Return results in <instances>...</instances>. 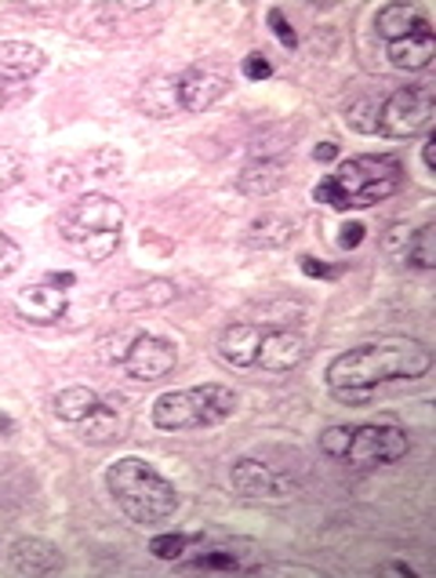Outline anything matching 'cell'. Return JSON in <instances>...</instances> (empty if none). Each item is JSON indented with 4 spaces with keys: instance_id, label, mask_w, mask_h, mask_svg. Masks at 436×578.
Segmentation results:
<instances>
[{
    "instance_id": "cell-17",
    "label": "cell",
    "mask_w": 436,
    "mask_h": 578,
    "mask_svg": "<svg viewBox=\"0 0 436 578\" xmlns=\"http://www.w3.org/2000/svg\"><path fill=\"white\" fill-rule=\"evenodd\" d=\"M179 299V288L171 285V280H146V285H138V288H124V291H116L113 294V310L116 313H143V310H160V305H168Z\"/></svg>"
},
{
    "instance_id": "cell-12",
    "label": "cell",
    "mask_w": 436,
    "mask_h": 578,
    "mask_svg": "<svg viewBox=\"0 0 436 578\" xmlns=\"http://www.w3.org/2000/svg\"><path fill=\"white\" fill-rule=\"evenodd\" d=\"M305 360V338L291 327H266L262 346H258L255 368H262L269 375H288Z\"/></svg>"
},
{
    "instance_id": "cell-1",
    "label": "cell",
    "mask_w": 436,
    "mask_h": 578,
    "mask_svg": "<svg viewBox=\"0 0 436 578\" xmlns=\"http://www.w3.org/2000/svg\"><path fill=\"white\" fill-rule=\"evenodd\" d=\"M433 368V349L415 338H382L346 349L327 364V389H379L385 382H415Z\"/></svg>"
},
{
    "instance_id": "cell-36",
    "label": "cell",
    "mask_w": 436,
    "mask_h": 578,
    "mask_svg": "<svg viewBox=\"0 0 436 578\" xmlns=\"http://www.w3.org/2000/svg\"><path fill=\"white\" fill-rule=\"evenodd\" d=\"M44 280H48V285H55V288H74L77 285V277L69 274V269H63V274H44Z\"/></svg>"
},
{
    "instance_id": "cell-16",
    "label": "cell",
    "mask_w": 436,
    "mask_h": 578,
    "mask_svg": "<svg viewBox=\"0 0 436 578\" xmlns=\"http://www.w3.org/2000/svg\"><path fill=\"white\" fill-rule=\"evenodd\" d=\"M433 55H436L433 26L411 33V37H404V41L385 44L389 66H393V69H404V74H422V69H429V66H433Z\"/></svg>"
},
{
    "instance_id": "cell-8",
    "label": "cell",
    "mask_w": 436,
    "mask_h": 578,
    "mask_svg": "<svg viewBox=\"0 0 436 578\" xmlns=\"http://www.w3.org/2000/svg\"><path fill=\"white\" fill-rule=\"evenodd\" d=\"M175 364H179V346H175L171 338L138 332L124 353L121 368L127 371V379H135V382H157L164 375L175 371Z\"/></svg>"
},
{
    "instance_id": "cell-29",
    "label": "cell",
    "mask_w": 436,
    "mask_h": 578,
    "mask_svg": "<svg viewBox=\"0 0 436 578\" xmlns=\"http://www.w3.org/2000/svg\"><path fill=\"white\" fill-rule=\"evenodd\" d=\"M22 263H26V255H22L19 241H11L8 233L0 230V280L11 277V274H19Z\"/></svg>"
},
{
    "instance_id": "cell-24",
    "label": "cell",
    "mask_w": 436,
    "mask_h": 578,
    "mask_svg": "<svg viewBox=\"0 0 436 578\" xmlns=\"http://www.w3.org/2000/svg\"><path fill=\"white\" fill-rule=\"evenodd\" d=\"M433 222L418 226L415 233H407L404 241V263L415 266V269H433L436 266V247H433Z\"/></svg>"
},
{
    "instance_id": "cell-26",
    "label": "cell",
    "mask_w": 436,
    "mask_h": 578,
    "mask_svg": "<svg viewBox=\"0 0 436 578\" xmlns=\"http://www.w3.org/2000/svg\"><path fill=\"white\" fill-rule=\"evenodd\" d=\"M193 542H200V535H179V531H164V535L149 538V553L157 560H182L190 553Z\"/></svg>"
},
{
    "instance_id": "cell-4",
    "label": "cell",
    "mask_w": 436,
    "mask_h": 578,
    "mask_svg": "<svg viewBox=\"0 0 436 578\" xmlns=\"http://www.w3.org/2000/svg\"><path fill=\"white\" fill-rule=\"evenodd\" d=\"M124 208L121 200L105 193H85L58 215V237H63L77 255L88 263H105L121 247L124 230Z\"/></svg>"
},
{
    "instance_id": "cell-15",
    "label": "cell",
    "mask_w": 436,
    "mask_h": 578,
    "mask_svg": "<svg viewBox=\"0 0 436 578\" xmlns=\"http://www.w3.org/2000/svg\"><path fill=\"white\" fill-rule=\"evenodd\" d=\"M48 69V55L26 41H0V85H22Z\"/></svg>"
},
{
    "instance_id": "cell-31",
    "label": "cell",
    "mask_w": 436,
    "mask_h": 578,
    "mask_svg": "<svg viewBox=\"0 0 436 578\" xmlns=\"http://www.w3.org/2000/svg\"><path fill=\"white\" fill-rule=\"evenodd\" d=\"M266 22H269V30L277 33V41L284 44V48H291V52L299 48V33H294V26L284 19V11H280V8H269V11H266Z\"/></svg>"
},
{
    "instance_id": "cell-28",
    "label": "cell",
    "mask_w": 436,
    "mask_h": 578,
    "mask_svg": "<svg viewBox=\"0 0 436 578\" xmlns=\"http://www.w3.org/2000/svg\"><path fill=\"white\" fill-rule=\"evenodd\" d=\"M26 179V157L11 146H0V197Z\"/></svg>"
},
{
    "instance_id": "cell-21",
    "label": "cell",
    "mask_w": 436,
    "mask_h": 578,
    "mask_svg": "<svg viewBox=\"0 0 436 578\" xmlns=\"http://www.w3.org/2000/svg\"><path fill=\"white\" fill-rule=\"evenodd\" d=\"M102 404V397L96 393V389H88V386H69L63 389L55 400H52V411L63 422H69V426H80L91 411H96Z\"/></svg>"
},
{
    "instance_id": "cell-11",
    "label": "cell",
    "mask_w": 436,
    "mask_h": 578,
    "mask_svg": "<svg viewBox=\"0 0 436 578\" xmlns=\"http://www.w3.org/2000/svg\"><path fill=\"white\" fill-rule=\"evenodd\" d=\"M269 324H251V321H233L222 327V335L215 342V353L226 368H255L258 360V346H262V335H266Z\"/></svg>"
},
{
    "instance_id": "cell-5",
    "label": "cell",
    "mask_w": 436,
    "mask_h": 578,
    "mask_svg": "<svg viewBox=\"0 0 436 578\" xmlns=\"http://www.w3.org/2000/svg\"><path fill=\"white\" fill-rule=\"evenodd\" d=\"M237 415V393L222 382H204L190 389H168L153 400L149 419L164 433L182 430H211Z\"/></svg>"
},
{
    "instance_id": "cell-2",
    "label": "cell",
    "mask_w": 436,
    "mask_h": 578,
    "mask_svg": "<svg viewBox=\"0 0 436 578\" xmlns=\"http://www.w3.org/2000/svg\"><path fill=\"white\" fill-rule=\"evenodd\" d=\"M400 186H404V164L393 153H364L342 160L335 175L316 182L313 200L335 211H364L389 200Z\"/></svg>"
},
{
    "instance_id": "cell-30",
    "label": "cell",
    "mask_w": 436,
    "mask_h": 578,
    "mask_svg": "<svg viewBox=\"0 0 436 578\" xmlns=\"http://www.w3.org/2000/svg\"><path fill=\"white\" fill-rule=\"evenodd\" d=\"M349 441H353V426H327L321 433V452L332 458H346Z\"/></svg>"
},
{
    "instance_id": "cell-37",
    "label": "cell",
    "mask_w": 436,
    "mask_h": 578,
    "mask_svg": "<svg viewBox=\"0 0 436 578\" xmlns=\"http://www.w3.org/2000/svg\"><path fill=\"white\" fill-rule=\"evenodd\" d=\"M379 575H400V578H415L418 571L411 568V564H382Z\"/></svg>"
},
{
    "instance_id": "cell-25",
    "label": "cell",
    "mask_w": 436,
    "mask_h": 578,
    "mask_svg": "<svg viewBox=\"0 0 436 578\" xmlns=\"http://www.w3.org/2000/svg\"><path fill=\"white\" fill-rule=\"evenodd\" d=\"M116 426H121V422H116V411L102 400V404L91 411L85 422H80V436H85L88 444H105V441H113L116 436Z\"/></svg>"
},
{
    "instance_id": "cell-39",
    "label": "cell",
    "mask_w": 436,
    "mask_h": 578,
    "mask_svg": "<svg viewBox=\"0 0 436 578\" xmlns=\"http://www.w3.org/2000/svg\"><path fill=\"white\" fill-rule=\"evenodd\" d=\"M433 146H436V138L429 135V138H426V146H422V160H426V168H429V171H433Z\"/></svg>"
},
{
    "instance_id": "cell-13",
    "label": "cell",
    "mask_w": 436,
    "mask_h": 578,
    "mask_svg": "<svg viewBox=\"0 0 436 578\" xmlns=\"http://www.w3.org/2000/svg\"><path fill=\"white\" fill-rule=\"evenodd\" d=\"M69 310V291L55 288L48 280L41 285H30L15 294V313L30 324H58Z\"/></svg>"
},
{
    "instance_id": "cell-20",
    "label": "cell",
    "mask_w": 436,
    "mask_h": 578,
    "mask_svg": "<svg viewBox=\"0 0 436 578\" xmlns=\"http://www.w3.org/2000/svg\"><path fill=\"white\" fill-rule=\"evenodd\" d=\"M284 186V164L277 160H251L247 168H241L237 175V190L241 193H251V197H266Z\"/></svg>"
},
{
    "instance_id": "cell-7",
    "label": "cell",
    "mask_w": 436,
    "mask_h": 578,
    "mask_svg": "<svg viewBox=\"0 0 436 578\" xmlns=\"http://www.w3.org/2000/svg\"><path fill=\"white\" fill-rule=\"evenodd\" d=\"M407 433L396 426V422H364V426H353V441L349 452L342 463L357 466V469H374V466H393L407 455Z\"/></svg>"
},
{
    "instance_id": "cell-32",
    "label": "cell",
    "mask_w": 436,
    "mask_h": 578,
    "mask_svg": "<svg viewBox=\"0 0 436 578\" xmlns=\"http://www.w3.org/2000/svg\"><path fill=\"white\" fill-rule=\"evenodd\" d=\"M241 69H244V77L247 80H269L273 77V63H269V58L262 55V52H251L241 63Z\"/></svg>"
},
{
    "instance_id": "cell-27",
    "label": "cell",
    "mask_w": 436,
    "mask_h": 578,
    "mask_svg": "<svg viewBox=\"0 0 436 578\" xmlns=\"http://www.w3.org/2000/svg\"><path fill=\"white\" fill-rule=\"evenodd\" d=\"M379 105L374 99H357L346 105V124L360 135H379Z\"/></svg>"
},
{
    "instance_id": "cell-41",
    "label": "cell",
    "mask_w": 436,
    "mask_h": 578,
    "mask_svg": "<svg viewBox=\"0 0 436 578\" xmlns=\"http://www.w3.org/2000/svg\"><path fill=\"white\" fill-rule=\"evenodd\" d=\"M4 102H8V99H4V85H0V110H4Z\"/></svg>"
},
{
    "instance_id": "cell-34",
    "label": "cell",
    "mask_w": 436,
    "mask_h": 578,
    "mask_svg": "<svg viewBox=\"0 0 436 578\" xmlns=\"http://www.w3.org/2000/svg\"><path fill=\"white\" fill-rule=\"evenodd\" d=\"M332 397L338 404H368L374 397V389H332Z\"/></svg>"
},
{
    "instance_id": "cell-22",
    "label": "cell",
    "mask_w": 436,
    "mask_h": 578,
    "mask_svg": "<svg viewBox=\"0 0 436 578\" xmlns=\"http://www.w3.org/2000/svg\"><path fill=\"white\" fill-rule=\"evenodd\" d=\"M294 230H299V222L288 219V215H262L247 226L244 241L251 247H284V244H291Z\"/></svg>"
},
{
    "instance_id": "cell-19",
    "label": "cell",
    "mask_w": 436,
    "mask_h": 578,
    "mask_svg": "<svg viewBox=\"0 0 436 578\" xmlns=\"http://www.w3.org/2000/svg\"><path fill=\"white\" fill-rule=\"evenodd\" d=\"M138 105H143L149 116H157V121L179 110V80H175V74L149 77L143 91H138Z\"/></svg>"
},
{
    "instance_id": "cell-35",
    "label": "cell",
    "mask_w": 436,
    "mask_h": 578,
    "mask_svg": "<svg viewBox=\"0 0 436 578\" xmlns=\"http://www.w3.org/2000/svg\"><path fill=\"white\" fill-rule=\"evenodd\" d=\"M338 233H342V237H338V244H342V247H357V244L364 241V233H368V230H364V222H346V226H342Z\"/></svg>"
},
{
    "instance_id": "cell-10",
    "label": "cell",
    "mask_w": 436,
    "mask_h": 578,
    "mask_svg": "<svg viewBox=\"0 0 436 578\" xmlns=\"http://www.w3.org/2000/svg\"><path fill=\"white\" fill-rule=\"evenodd\" d=\"M230 483L244 494V499H284L294 488V483L288 477H280L273 466L258 463V458H247V455L230 466Z\"/></svg>"
},
{
    "instance_id": "cell-23",
    "label": "cell",
    "mask_w": 436,
    "mask_h": 578,
    "mask_svg": "<svg viewBox=\"0 0 436 578\" xmlns=\"http://www.w3.org/2000/svg\"><path fill=\"white\" fill-rule=\"evenodd\" d=\"M251 564H247V553H237L233 546H222V549H200V557H193L190 564H182V571H247Z\"/></svg>"
},
{
    "instance_id": "cell-3",
    "label": "cell",
    "mask_w": 436,
    "mask_h": 578,
    "mask_svg": "<svg viewBox=\"0 0 436 578\" xmlns=\"http://www.w3.org/2000/svg\"><path fill=\"white\" fill-rule=\"evenodd\" d=\"M105 488H110L116 510H121L132 524H164L179 513V491L175 483L149 466L146 458H116L105 469Z\"/></svg>"
},
{
    "instance_id": "cell-9",
    "label": "cell",
    "mask_w": 436,
    "mask_h": 578,
    "mask_svg": "<svg viewBox=\"0 0 436 578\" xmlns=\"http://www.w3.org/2000/svg\"><path fill=\"white\" fill-rule=\"evenodd\" d=\"M175 80H179V110H186V113L211 110V105L226 99L230 88H233L230 77L219 74V69H211V66H193Z\"/></svg>"
},
{
    "instance_id": "cell-6",
    "label": "cell",
    "mask_w": 436,
    "mask_h": 578,
    "mask_svg": "<svg viewBox=\"0 0 436 578\" xmlns=\"http://www.w3.org/2000/svg\"><path fill=\"white\" fill-rule=\"evenodd\" d=\"M436 116V91L433 85H407L396 88L379 105V135L389 138H415L433 127Z\"/></svg>"
},
{
    "instance_id": "cell-14",
    "label": "cell",
    "mask_w": 436,
    "mask_h": 578,
    "mask_svg": "<svg viewBox=\"0 0 436 578\" xmlns=\"http://www.w3.org/2000/svg\"><path fill=\"white\" fill-rule=\"evenodd\" d=\"M8 560H11V568H15L19 575H30V578L58 575L66 568L63 549H58L55 542H48V538H19V542H11Z\"/></svg>"
},
{
    "instance_id": "cell-18",
    "label": "cell",
    "mask_w": 436,
    "mask_h": 578,
    "mask_svg": "<svg viewBox=\"0 0 436 578\" xmlns=\"http://www.w3.org/2000/svg\"><path fill=\"white\" fill-rule=\"evenodd\" d=\"M374 30H379V37L385 44H393L418 30H429V19H426V11L415 4H385L379 15H374Z\"/></svg>"
},
{
    "instance_id": "cell-38",
    "label": "cell",
    "mask_w": 436,
    "mask_h": 578,
    "mask_svg": "<svg viewBox=\"0 0 436 578\" xmlns=\"http://www.w3.org/2000/svg\"><path fill=\"white\" fill-rule=\"evenodd\" d=\"M338 157V146L335 143H321L313 149V160H321V164H327V160H335Z\"/></svg>"
},
{
    "instance_id": "cell-33",
    "label": "cell",
    "mask_w": 436,
    "mask_h": 578,
    "mask_svg": "<svg viewBox=\"0 0 436 578\" xmlns=\"http://www.w3.org/2000/svg\"><path fill=\"white\" fill-rule=\"evenodd\" d=\"M299 269H302L305 277H321V280L335 277V269H332V266H324V263H316L313 255H299Z\"/></svg>"
},
{
    "instance_id": "cell-40",
    "label": "cell",
    "mask_w": 436,
    "mask_h": 578,
    "mask_svg": "<svg viewBox=\"0 0 436 578\" xmlns=\"http://www.w3.org/2000/svg\"><path fill=\"white\" fill-rule=\"evenodd\" d=\"M0 430H4V433L15 430V426H11V419H8V415H0Z\"/></svg>"
}]
</instances>
